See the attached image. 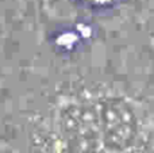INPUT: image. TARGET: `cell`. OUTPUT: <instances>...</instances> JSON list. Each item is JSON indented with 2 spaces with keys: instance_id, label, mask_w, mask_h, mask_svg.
I'll return each instance as SVG.
<instances>
[{
  "instance_id": "obj_3",
  "label": "cell",
  "mask_w": 154,
  "mask_h": 153,
  "mask_svg": "<svg viewBox=\"0 0 154 153\" xmlns=\"http://www.w3.org/2000/svg\"><path fill=\"white\" fill-rule=\"evenodd\" d=\"M82 2L88 3V4H92V5H97V7H103V5L111 4L114 0H82Z\"/></svg>"
},
{
  "instance_id": "obj_1",
  "label": "cell",
  "mask_w": 154,
  "mask_h": 153,
  "mask_svg": "<svg viewBox=\"0 0 154 153\" xmlns=\"http://www.w3.org/2000/svg\"><path fill=\"white\" fill-rule=\"evenodd\" d=\"M101 149L126 153L138 137V119L131 105L119 96H103L93 106Z\"/></svg>"
},
{
  "instance_id": "obj_2",
  "label": "cell",
  "mask_w": 154,
  "mask_h": 153,
  "mask_svg": "<svg viewBox=\"0 0 154 153\" xmlns=\"http://www.w3.org/2000/svg\"><path fill=\"white\" fill-rule=\"evenodd\" d=\"M56 140L60 153H99L101 149L93 107L68 103L56 121Z\"/></svg>"
}]
</instances>
